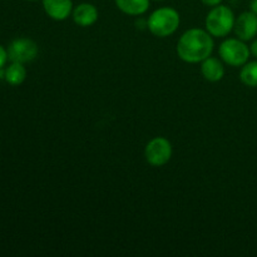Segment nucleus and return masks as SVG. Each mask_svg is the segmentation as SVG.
<instances>
[{
  "label": "nucleus",
  "instance_id": "obj_1",
  "mask_svg": "<svg viewBox=\"0 0 257 257\" xmlns=\"http://www.w3.org/2000/svg\"><path fill=\"white\" fill-rule=\"evenodd\" d=\"M213 52L212 35L207 30L192 28L181 35L177 43V54L183 62L202 63Z\"/></svg>",
  "mask_w": 257,
  "mask_h": 257
},
{
  "label": "nucleus",
  "instance_id": "obj_2",
  "mask_svg": "<svg viewBox=\"0 0 257 257\" xmlns=\"http://www.w3.org/2000/svg\"><path fill=\"white\" fill-rule=\"evenodd\" d=\"M180 14L173 8H160L150 15L147 27L153 35L166 38L172 35L180 27Z\"/></svg>",
  "mask_w": 257,
  "mask_h": 257
},
{
  "label": "nucleus",
  "instance_id": "obj_3",
  "mask_svg": "<svg viewBox=\"0 0 257 257\" xmlns=\"http://www.w3.org/2000/svg\"><path fill=\"white\" fill-rule=\"evenodd\" d=\"M235 14L226 5H216L206 17V30L212 37H227L235 27Z\"/></svg>",
  "mask_w": 257,
  "mask_h": 257
},
{
  "label": "nucleus",
  "instance_id": "obj_4",
  "mask_svg": "<svg viewBox=\"0 0 257 257\" xmlns=\"http://www.w3.org/2000/svg\"><path fill=\"white\" fill-rule=\"evenodd\" d=\"M220 57L226 64L231 67H242L246 64L250 58V48L245 44V42L236 38H230L221 43Z\"/></svg>",
  "mask_w": 257,
  "mask_h": 257
},
{
  "label": "nucleus",
  "instance_id": "obj_5",
  "mask_svg": "<svg viewBox=\"0 0 257 257\" xmlns=\"http://www.w3.org/2000/svg\"><path fill=\"white\" fill-rule=\"evenodd\" d=\"M145 157L146 161L153 167L165 166L172 157V145L165 137L153 138L146 146Z\"/></svg>",
  "mask_w": 257,
  "mask_h": 257
},
{
  "label": "nucleus",
  "instance_id": "obj_6",
  "mask_svg": "<svg viewBox=\"0 0 257 257\" xmlns=\"http://www.w3.org/2000/svg\"><path fill=\"white\" fill-rule=\"evenodd\" d=\"M38 45L29 38H18L10 43L8 48V58L12 63H29L37 58Z\"/></svg>",
  "mask_w": 257,
  "mask_h": 257
},
{
  "label": "nucleus",
  "instance_id": "obj_7",
  "mask_svg": "<svg viewBox=\"0 0 257 257\" xmlns=\"http://www.w3.org/2000/svg\"><path fill=\"white\" fill-rule=\"evenodd\" d=\"M233 30L236 37L243 42L253 39L257 35V15L252 12L242 13L236 18Z\"/></svg>",
  "mask_w": 257,
  "mask_h": 257
},
{
  "label": "nucleus",
  "instance_id": "obj_8",
  "mask_svg": "<svg viewBox=\"0 0 257 257\" xmlns=\"http://www.w3.org/2000/svg\"><path fill=\"white\" fill-rule=\"evenodd\" d=\"M43 8L49 18L63 22L73 13L72 0H43Z\"/></svg>",
  "mask_w": 257,
  "mask_h": 257
},
{
  "label": "nucleus",
  "instance_id": "obj_9",
  "mask_svg": "<svg viewBox=\"0 0 257 257\" xmlns=\"http://www.w3.org/2000/svg\"><path fill=\"white\" fill-rule=\"evenodd\" d=\"M73 20L77 25L83 28L92 27L98 20V9L90 3H82L73 9Z\"/></svg>",
  "mask_w": 257,
  "mask_h": 257
},
{
  "label": "nucleus",
  "instance_id": "obj_10",
  "mask_svg": "<svg viewBox=\"0 0 257 257\" xmlns=\"http://www.w3.org/2000/svg\"><path fill=\"white\" fill-rule=\"evenodd\" d=\"M201 72H202L203 78L208 82H218L225 75V68L221 63L220 59L213 57H208L201 64Z\"/></svg>",
  "mask_w": 257,
  "mask_h": 257
},
{
  "label": "nucleus",
  "instance_id": "obj_11",
  "mask_svg": "<svg viewBox=\"0 0 257 257\" xmlns=\"http://www.w3.org/2000/svg\"><path fill=\"white\" fill-rule=\"evenodd\" d=\"M114 2L120 12L133 17L145 14L150 8V0H114Z\"/></svg>",
  "mask_w": 257,
  "mask_h": 257
},
{
  "label": "nucleus",
  "instance_id": "obj_12",
  "mask_svg": "<svg viewBox=\"0 0 257 257\" xmlns=\"http://www.w3.org/2000/svg\"><path fill=\"white\" fill-rule=\"evenodd\" d=\"M27 78V69L22 63H12L9 67L5 69L4 79L10 85H20Z\"/></svg>",
  "mask_w": 257,
  "mask_h": 257
},
{
  "label": "nucleus",
  "instance_id": "obj_13",
  "mask_svg": "<svg viewBox=\"0 0 257 257\" xmlns=\"http://www.w3.org/2000/svg\"><path fill=\"white\" fill-rule=\"evenodd\" d=\"M241 82L251 88H257V60L247 62L242 65L240 73Z\"/></svg>",
  "mask_w": 257,
  "mask_h": 257
},
{
  "label": "nucleus",
  "instance_id": "obj_14",
  "mask_svg": "<svg viewBox=\"0 0 257 257\" xmlns=\"http://www.w3.org/2000/svg\"><path fill=\"white\" fill-rule=\"evenodd\" d=\"M8 59H9V58H8V50H5L4 48L0 45V69H3V67H4V64L7 63Z\"/></svg>",
  "mask_w": 257,
  "mask_h": 257
},
{
  "label": "nucleus",
  "instance_id": "obj_15",
  "mask_svg": "<svg viewBox=\"0 0 257 257\" xmlns=\"http://www.w3.org/2000/svg\"><path fill=\"white\" fill-rule=\"evenodd\" d=\"M201 2L207 7H216V5H220L222 0H201Z\"/></svg>",
  "mask_w": 257,
  "mask_h": 257
},
{
  "label": "nucleus",
  "instance_id": "obj_16",
  "mask_svg": "<svg viewBox=\"0 0 257 257\" xmlns=\"http://www.w3.org/2000/svg\"><path fill=\"white\" fill-rule=\"evenodd\" d=\"M250 52H251V54L253 55V57L257 58V39L253 40L252 44H251V47H250Z\"/></svg>",
  "mask_w": 257,
  "mask_h": 257
},
{
  "label": "nucleus",
  "instance_id": "obj_17",
  "mask_svg": "<svg viewBox=\"0 0 257 257\" xmlns=\"http://www.w3.org/2000/svg\"><path fill=\"white\" fill-rule=\"evenodd\" d=\"M250 8H251V12L255 13V14L257 15V0H251Z\"/></svg>",
  "mask_w": 257,
  "mask_h": 257
},
{
  "label": "nucleus",
  "instance_id": "obj_18",
  "mask_svg": "<svg viewBox=\"0 0 257 257\" xmlns=\"http://www.w3.org/2000/svg\"><path fill=\"white\" fill-rule=\"evenodd\" d=\"M28 2H35V0H28Z\"/></svg>",
  "mask_w": 257,
  "mask_h": 257
},
{
  "label": "nucleus",
  "instance_id": "obj_19",
  "mask_svg": "<svg viewBox=\"0 0 257 257\" xmlns=\"http://www.w3.org/2000/svg\"><path fill=\"white\" fill-rule=\"evenodd\" d=\"M157 2H162V0H157Z\"/></svg>",
  "mask_w": 257,
  "mask_h": 257
}]
</instances>
